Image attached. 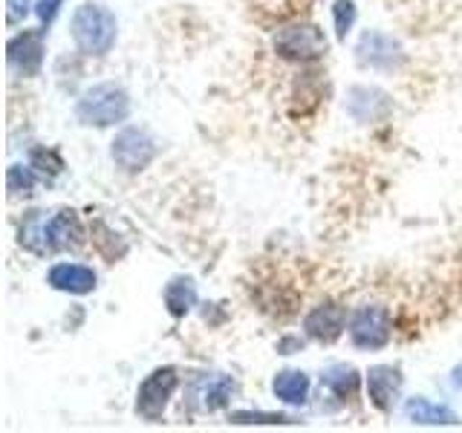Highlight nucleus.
<instances>
[{"label":"nucleus","mask_w":462,"mask_h":433,"mask_svg":"<svg viewBox=\"0 0 462 433\" xmlns=\"http://www.w3.org/2000/svg\"><path fill=\"white\" fill-rule=\"evenodd\" d=\"M61 4L64 0H38V18H41V23H50L55 14H58V9H61Z\"/></svg>","instance_id":"nucleus-22"},{"label":"nucleus","mask_w":462,"mask_h":433,"mask_svg":"<svg viewBox=\"0 0 462 433\" xmlns=\"http://www.w3.org/2000/svg\"><path fill=\"white\" fill-rule=\"evenodd\" d=\"M350 338L356 346L379 350L390 341V315L384 307H361L350 321Z\"/></svg>","instance_id":"nucleus-6"},{"label":"nucleus","mask_w":462,"mask_h":433,"mask_svg":"<svg viewBox=\"0 0 462 433\" xmlns=\"http://www.w3.org/2000/svg\"><path fill=\"white\" fill-rule=\"evenodd\" d=\"M358 58L361 64H370V67H396L402 64V47L390 38V35H382V32H367L358 43Z\"/></svg>","instance_id":"nucleus-8"},{"label":"nucleus","mask_w":462,"mask_h":433,"mask_svg":"<svg viewBox=\"0 0 462 433\" xmlns=\"http://www.w3.org/2000/svg\"><path fill=\"white\" fill-rule=\"evenodd\" d=\"M272 390H274V396L286 404H303L310 396V379H307V373H300V370H283L274 375Z\"/></svg>","instance_id":"nucleus-14"},{"label":"nucleus","mask_w":462,"mask_h":433,"mask_svg":"<svg viewBox=\"0 0 462 433\" xmlns=\"http://www.w3.org/2000/svg\"><path fill=\"white\" fill-rule=\"evenodd\" d=\"M113 162L127 173H136L148 168L156 156V142L151 139L148 130L142 127H125L119 136L113 139Z\"/></svg>","instance_id":"nucleus-4"},{"label":"nucleus","mask_w":462,"mask_h":433,"mask_svg":"<svg viewBox=\"0 0 462 433\" xmlns=\"http://www.w3.org/2000/svg\"><path fill=\"white\" fill-rule=\"evenodd\" d=\"M197 303V289L191 278H177L165 286V307L173 318H182L185 312H191Z\"/></svg>","instance_id":"nucleus-16"},{"label":"nucleus","mask_w":462,"mask_h":433,"mask_svg":"<svg viewBox=\"0 0 462 433\" xmlns=\"http://www.w3.org/2000/svg\"><path fill=\"white\" fill-rule=\"evenodd\" d=\"M408 416L416 425H457V413L445 404H433L422 396L408 401Z\"/></svg>","instance_id":"nucleus-15"},{"label":"nucleus","mask_w":462,"mask_h":433,"mask_svg":"<svg viewBox=\"0 0 462 433\" xmlns=\"http://www.w3.org/2000/svg\"><path fill=\"white\" fill-rule=\"evenodd\" d=\"M26 4H29V0H9V18H12V21H18L21 9L26 12Z\"/></svg>","instance_id":"nucleus-23"},{"label":"nucleus","mask_w":462,"mask_h":433,"mask_svg":"<svg viewBox=\"0 0 462 433\" xmlns=\"http://www.w3.org/2000/svg\"><path fill=\"white\" fill-rule=\"evenodd\" d=\"M344 321H346V309L338 307V303H321L315 307L303 327L315 338V341H336L341 332H344Z\"/></svg>","instance_id":"nucleus-10"},{"label":"nucleus","mask_w":462,"mask_h":433,"mask_svg":"<svg viewBox=\"0 0 462 433\" xmlns=\"http://www.w3.org/2000/svg\"><path fill=\"white\" fill-rule=\"evenodd\" d=\"M237 425H249V422H260V425H281V422H292L286 416H272V413H235L231 416Z\"/></svg>","instance_id":"nucleus-20"},{"label":"nucleus","mask_w":462,"mask_h":433,"mask_svg":"<svg viewBox=\"0 0 462 433\" xmlns=\"http://www.w3.org/2000/svg\"><path fill=\"white\" fill-rule=\"evenodd\" d=\"M41 237H43V245H47V249H67V245L81 243L84 231L79 223V214L58 211L55 216H50V220L41 226Z\"/></svg>","instance_id":"nucleus-7"},{"label":"nucleus","mask_w":462,"mask_h":433,"mask_svg":"<svg viewBox=\"0 0 462 433\" xmlns=\"http://www.w3.org/2000/svg\"><path fill=\"white\" fill-rule=\"evenodd\" d=\"M130 113V98L122 87L116 84H96L90 87L76 105V115L84 124L96 127H110L127 119Z\"/></svg>","instance_id":"nucleus-2"},{"label":"nucleus","mask_w":462,"mask_h":433,"mask_svg":"<svg viewBox=\"0 0 462 433\" xmlns=\"http://www.w3.org/2000/svg\"><path fill=\"white\" fill-rule=\"evenodd\" d=\"M43 61V43L38 32H23L9 41V64L21 76H35Z\"/></svg>","instance_id":"nucleus-11"},{"label":"nucleus","mask_w":462,"mask_h":433,"mask_svg":"<svg viewBox=\"0 0 462 433\" xmlns=\"http://www.w3.org/2000/svg\"><path fill=\"white\" fill-rule=\"evenodd\" d=\"M327 387H332L336 390L338 396H356V390H358V375H356V370L353 367H344V364H336V367H329L327 373H324V379H321Z\"/></svg>","instance_id":"nucleus-17"},{"label":"nucleus","mask_w":462,"mask_h":433,"mask_svg":"<svg viewBox=\"0 0 462 433\" xmlns=\"http://www.w3.org/2000/svg\"><path fill=\"white\" fill-rule=\"evenodd\" d=\"M228 393H231V382H228V379H217V382H214V387L208 390V399H206L208 410H217V408H220V404H226Z\"/></svg>","instance_id":"nucleus-21"},{"label":"nucleus","mask_w":462,"mask_h":433,"mask_svg":"<svg viewBox=\"0 0 462 433\" xmlns=\"http://www.w3.org/2000/svg\"><path fill=\"white\" fill-rule=\"evenodd\" d=\"M346 110H350V115H356L358 122H379L390 113V101L382 90H373V87H353Z\"/></svg>","instance_id":"nucleus-12"},{"label":"nucleus","mask_w":462,"mask_h":433,"mask_svg":"<svg viewBox=\"0 0 462 433\" xmlns=\"http://www.w3.org/2000/svg\"><path fill=\"white\" fill-rule=\"evenodd\" d=\"M32 188H35V177L23 165L9 168V191H14V194H32Z\"/></svg>","instance_id":"nucleus-19"},{"label":"nucleus","mask_w":462,"mask_h":433,"mask_svg":"<svg viewBox=\"0 0 462 433\" xmlns=\"http://www.w3.org/2000/svg\"><path fill=\"white\" fill-rule=\"evenodd\" d=\"M454 382H457V387H462V364H459L457 373H454Z\"/></svg>","instance_id":"nucleus-24"},{"label":"nucleus","mask_w":462,"mask_h":433,"mask_svg":"<svg viewBox=\"0 0 462 433\" xmlns=\"http://www.w3.org/2000/svg\"><path fill=\"white\" fill-rule=\"evenodd\" d=\"M72 38L84 55H107L116 43V14L98 4H84L72 14Z\"/></svg>","instance_id":"nucleus-1"},{"label":"nucleus","mask_w":462,"mask_h":433,"mask_svg":"<svg viewBox=\"0 0 462 433\" xmlns=\"http://www.w3.org/2000/svg\"><path fill=\"white\" fill-rule=\"evenodd\" d=\"M177 370L173 367H159L153 370L148 379L139 384V393H136V413L156 422L159 416L165 413L168 408V399L173 396L177 390Z\"/></svg>","instance_id":"nucleus-5"},{"label":"nucleus","mask_w":462,"mask_h":433,"mask_svg":"<svg viewBox=\"0 0 462 433\" xmlns=\"http://www.w3.org/2000/svg\"><path fill=\"white\" fill-rule=\"evenodd\" d=\"M367 387H370V399L379 410H390L393 408V401L402 390V375L396 367H387V364H379L367 373Z\"/></svg>","instance_id":"nucleus-13"},{"label":"nucleus","mask_w":462,"mask_h":433,"mask_svg":"<svg viewBox=\"0 0 462 433\" xmlns=\"http://www.w3.org/2000/svg\"><path fill=\"white\" fill-rule=\"evenodd\" d=\"M274 50L283 58H292V61H315L327 52V38L312 23H292L274 35Z\"/></svg>","instance_id":"nucleus-3"},{"label":"nucleus","mask_w":462,"mask_h":433,"mask_svg":"<svg viewBox=\"0 0 462 433\" xmlns=\"http://www.w3.org/2000/svg\"><path fill=\"white\" fill-rule=\"evenodd\" d=\"M52 289H61L69 295H87L96 289V272L81 263H55L47 274Z\"/></svg>","instance_id":"nucleus-9"},{"label":"nucleus","mask_w":462,"mask_h":433,"mask_svg":"<svg viewBox=\"0 0 462 433\" xmlns=\"http://www.w3.org/2000/svg\"><path fill=\"white\" fill-rule=\"evenodd\" d=\"M332 18H336V35L346 38V32H350L353 23H356V4L353 0H336V6H332Z\"/></svg>","instance_id":"nucleus-18"}]
</instances>
